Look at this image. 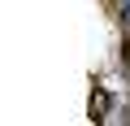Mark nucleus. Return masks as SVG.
Returning <instances> with one entry per match:
<instances>
[{
	"label": "nucleus",
	"instance_id": "2",
	"mask_svg": "<svg viewBox=\"0 0 130 126\" xmlns=\"http://www.w3.org/2000/svg\"><path fill=\"white\" fill-rule=\"evenodd\" d=\"M121 57H126V61H130V35H126V39H121Z\"/></svg>",
	"mask_w": 130,
	"mask_h": 126
},
{
	"label": "nucleus",
	"instance_id": "1",
	"mask_svg": "<svg viewBox=\"0 0 130 126\" xmlns=\"http://www.w3.org/2000/svg\"><path fill=\"white\" fill-rule=\"evenodd\" d=\"M104 109H108V96H104V91H95V96H91V117H100Z\"/></svg>",
	"mask_w": 130,
	"mask_h": 126
}]
</instances>
